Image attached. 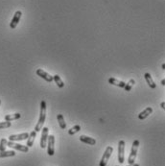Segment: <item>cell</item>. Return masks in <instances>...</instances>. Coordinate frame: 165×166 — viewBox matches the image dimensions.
Returning <instances> with one entry per match:
<instances>
[{
    "mask_svg": "<svg viewBox=\"0 0 165 166\" xmlns=\"http://www.w3.org/2000/svg\"><path fill=\"white\" fill-rule=\"evenodd\" d=\"M45 118H46V102L41 101V112H39V118H38V121L36 125V128H35V131L37 132L41 131V129L43 128Z\"/></svg>",
    "mask_w": 165,
    "mask_h": 166,
    "instance_id": "1",
    "label": "cell"
},
{
    "mask_svg": "<svg viewBox=\"0 0 165 166\" xmlns=\"http://www.w3.org/2000/svg\"><path fill=\"white\" fill-rule=\"evenodd\" d=\"M138 146H139V140H135L133 142V145H131V154L130 157L128 158V162L129 164H134L136 158V155H137V150H138Z\"/></svg>",
    "mask_w": 165,
    "mask_h": 166,
    "instance_id": "2",
    "label": "cell"
},
{
    "mask_svg": "<svg viewBox=\"0 0 165 166\" xmlns=\"http://www.w3.org/2000/svg\"><path fill=\"white\" fill-rule=\"evenodd\" d=\"M113 148L111 147V146H108V147L106 148V151L103 154V157L101 158L100 163H99V166H107V163L109 161L111 154H113Z\"/></svg>",
    "mask_w": 165,
    "mask_h": 166,
    "instance_id": "3",
    "label": "cell"
},
{
    "mask_svg": "<svg viewBox=\"0 0 165 166\" xmlns=\"http://www.w3.org/2000/svg\"><path fill=\"white\" fill-rule=\"evenodd\" d=\"M118 161L123 164L125 161V141L120 140L118 142Z\"/></svg>",
    "mask_w": 165,
    "mask_h": 166,
    "instance_id": "4",
    "label": "cell"
},
{
    "mask_svg": "<svg viewBox=\"0 0 165 166\" xmlns=\"http://www.w3.org/2000/svg\"><path fill=\"white\" fill-rule=\"evenodd\" d=\"M55 136L54 135H48L47 138V154L49 156H54L55 154Z\"/></svg>",
    "mask_w": 165,
    "mask_h": 166,
    "instance_id": "5",
    "label": "cell"
},
{
    "mask_svg": "<svg viewBox=\"0 0 165 166\" xmlns=\"http://www.w3.org/2000/svg\"><path fill=\"white\" fill-rule=\"evenodd\" d=\"M7 146L10 148H13L15 150H18V151H21L23 153H27L29 151V147H27L26 145H22V144H18L16 143L15 141H9L7 143Z\"/></svg>",
    "mask_w": 165,
    "mask_h": 166,
    "instance_id": "6",
    "label": "cell"
},
{
    "mask_svg": "<svg viewBox=\"0 0 165 166\" xmlns=\"http://www.w3.org/2000/svg\"><path fill=\"white\" fill-rule=\"evenodd\" d=\"M36 73H37V75H38V76H39L41 78H42L43 80H45L46 82H48V83H52V82H53V76H51L50 74H48L47 72H45V71L42 70L41 68L37 69Z\"/></svg>",
    "mask_w": 165,
    "mask_h": 166,
    "instance_id": "7",
    "label": "cell"
},
{
    "mask_svg": "<svg viewBox=\"0 0 165 166\" xmlns=\"http://www.w3.org/2000/svg\"><path fill=\"white\" fill-rule=\"evenodd\" d=\"M41 147L43 149L46 147L47 145V138H48V128L47 127H44L41 129Z\"/></svg>",
    "mask_w": 165,
    "mask_h": 166,
    "instance_id": "8",
    "label": "cell"
},
{
    "mask_svg": "<svg viewBox=\"0 0 165 166\" xmlns=\"http://www.w3.org/2000/svg\"><path fill=\"white\" fill-rule=\"evenodd\" d=\"M21 16H22L21 11H16V14H15L14 17H13L12 21H11V23H10V27H11L12 29H15V28L16 27V26H17L19 20H20V18H21Z\"/></svg>",
    "mask_w": 165,
    "mask_h": 166,
    "instance_id": "9",
    "label": "cell"
},
{
    "mask_svg": "<svg viewBox=\"0 0 165 166\" xmlns=\"http://www.w3.org/2000/svg\"><path fill=\"white\" fill-rule=\"evenodd\" d=\"M28 136H29L28 132H24V134L20 135H12L9 136V139L10 141H21V140H26Z\"/></svg>",
    "mask_w": 165,
    "mask_h": 166,
    "instance_id": "10",
    "label": "cell"
},
{
    "mask_svg": "<svg viewBox=\"0 0 165 166\" xmlns=\"http://www.w3.org/2000/svg\"><path fill=\"white\" fill-rule=\"evenodd\" d=\"M152 112H153V109L151 107H148L138 114V118H139L140 120H144V119H146L150 114H152Z\"/></svg>",
    "mask_w": 165,
    "mask_h": 166,
    "instance_id": "11",
    "label": "cell"
},
{
    "mask_svg": "<svg viewBox=\"0 0 165 166\" xmlns=\"http://www.w3.org/2000/svg\"><path fill=\"white\" fill-rule=\"evenodd\" d=\"M109 83L110 85H116L118 88H124V87L126 85V83L123 82V81H119V80H117L115 78H109Z\"/></svg>",
    "mask_w": 165,
    "mask_h": 166,
    "instance_id": "12",
    "label": "cell"
},
{
    "mask_svg": "<svg viewBox=\"0 0 165 166\" xmlns=\"http://www.w3.org/2000/svg\"><path fill=\"white\" fill-rule=\"evenodd\" d=\"M80 140L85 144H88V145H95L96 144V140L94 138L87 136V135H81L80 136Z\"/></svg>",
    "mask_w": 165,
    "mask_h": 166,
    "instance_id": "13",
    "label": "cell"
},
{
    "mask_svg": "<svg viewBox=\"0 0 165 166\" xmlns=\"http://www.w3.org/2000/svg\"><path fill=\"white\" fill-rule=\"evenodd\" d=\"M144 77H145V80H146L147 84L149 85V87H150L151 88L155 89V88H156V85L155 84L154 80L152 79V76H151V74H150V73H145Z\"/></svg>",
    "mask_w": 165,
    "mask_h": 166,
    "instance_id": "14",
    "label": "cell"
},
{
    "mask_svg": "<svg viewBox=\"0 0 165 166\" xmlns=\"http://www.w3.org/2000/svg\"><path fill=\"white\" fill-rule=\"evenodd\" d=\"M36 136H37V132L36 131H33L31 134L29 135L28 138H27V145H26L27 147H32V146L34 145Z\"/></svg>",
    "mask_w": 165,
    "mask_h": 166,
    "instance_id": "15",
    "label": "cell"
},
{
    "mask_svg": "<svg viewBox=\"0 0 165 166\" xmlns=\"http://www.w3.org/2000/svg\"><path fill=\"white\" fill-rule=\"evenodd\" d=\"M21 116L20 114H18V112H16V114H7L5 115V121H8V122H11L13 120H16V119H19Z\"/></svg>",
    "mask_w": 165,
    "mask_h": 166,
    "instance_id": "16",
    "label": "cell"
},
{
    "mask_svg": "<svg viewBox=\"0 0 165 166\" xmlns=\"http://www.w3.org/2000/svg\"><path fill=\"white\" fill-rule=\"evenodd\" d=\"M16 152L15 151H0V158L2 157H15Z\"/></svg>",
    "mask_w": 165,
    "mask_h": 166,
    "instance_id": "17",
    "label": "cell"
},
{
    "mask_svg": "<svg viewBox=\"0 0 165 166\" xmlns=\"http://www.w3.org/2000/svg\"><path fill=\"white\" fill-rule=\"evenodd\" d=\"M53 81H54L56 84H57V85L60 88H63V87H64V83L63 82V80L61 79V77L59 76L58 74H56V75H54L53 76Z\"/></svg>",
    "mask_w": 165,
    "mask_h": 166,
    "instance_id": "18",
    "label": "cell"
},
{
    "mask_svg": "<svg viewBox=\"0 0 165 166\" xmlns=\"http://www.w3.org/2000/svg\"><path fill=\"white\" fill-rule=\"evenodd\" d=\"M58 121H59V125H60L61 129L66 128V123H65V121H64V118H63V114H58Z\"/></svg>",
    "mask_w": 165,
    "mask_h": 166,
    "instance_id": "19",
    "label": "cell"
},
{
    "mask_svg": "<svg viewBox=\"0 0 165 166\" xmlns=\"http://www.w3.org/2000/svg\"><path fill=\"white\" fill-rule=\"evenodd\" d=\"M81 131V126L80 125H75L74 127H72L69 131H68V134L70 135H73L75 134H77L78 132H80Z\"/></svg>",
    "mask_w": 165,
    "mask_h": 166,
    "instance_id": "20",
    "label": "cell"
},
{
    "mask_svg": "<svg viewBox=\"0 0 165 166\" xmlns=\"http://www.w3.org/2000/svg\"><path fill=\"white\" fill-rule=\"evenodd\" d=\"M135 84V81L134 79H131L130 81H129V83L128 84H126V85L124 87V88H125V90L126 91H130L131 89V88H133V85Z\"/></svg>",
    "mask_w": 165,
    "mask_h": 166,
    "instance_id": "21",
    "label": "cell"
},
{
    "mask_svg": "<svg viewBox=\"0 0 165 166\" xmlns=\"http://www.w3.org/2000/svg\"><path fill=\"white\" fill-rule=\"evenodd\" d=\"M7 139L5 138H2L1 140H0V151H5L6 150V147H7Z\"/></svg>",
    "mask_w": 165,
    "mask_h": 166,
    "instance_id": "22",
    "label": "cell"
},
{
    "mask_svg": "<svg viewBox=\"0 0 165 166\" xmlns=\"http://www.w3.org/2000/svg\"><path fill=\"white\" fill-rule=\"evenodd\" d=\"M11 122L5 121V122H0V129H6V128H10L11 127Z\"/></svg>",
    "mask_w": 165,
    "mask_h": 166,
    "instance_id": "23",
    "label": "cell"
},
{
    "mask_svg": "<svg viewBox=\"0 0 165 166\" xmlns=\"http://www.w3.org/2000/svg\"><path fill=\"white\" fill-rule=\"evenodd\" d=\"M160 107H161L162 109H165V103H164V102H162V103L160 104Z\"/></svg>",
    "mask_w": 165,
    "mask_h": 166,
    "instance_id": "24",
    "label": "cell"
},
{
    "mask_svg": "<svg viewBox=\"0 0 165 166\" xmlns=\"http://www.w3.org/2000/svg\"><path fill=\"white\" fill-rule=\"evenodd\" d=\"M128 166H139V164H137V163H134V164H129Z\"/></svg>",
    "mask_w": 165,
    "mask_h": 166,
    "instance_id": "25",
    "label": "cell"
},
{
    "mask_svg": "<svg viewBox=\"0 0 165 166\" xmlns=\"http://www.w3.org/2000/svg\"><path fill=\"white\" fill-rule=\"evenodd\" d=\"M161 85H165V79H163L162 81H161Z\"/></svg>",
    "mask_w": 165,
    "mask_h": 166,
    "instance_id": "26",
    "label": "cell"
},
{
    "mask_svg": "<svg viewBox=\"0 0 165 166\" xmlns=\"http://www.w3.org/2000/svg\"><path fill=\"white\" fill-rule=\"evenodd\" d=\"M161 67H162V69H163V70L165 69V63H163V64L161 65Z\"/></svg>",
    "mask_w": 165,
    "mask_h": 166,
    "instance_id": "27",
    "label": "cell"
},
{
    "mask_svg": "<svg viewBox=\"0 0 165 166\" xmlns=\"http://www.w3.org/2000/svg\"><path fill=\"white\" fill-rule=\"evenodd\" d=\"M0 105H1V100H0Z\"/></svg>",
    "mask_w": 165,
    "mask_h": 166,
    "instance_id": "28",
    "label": "cell"
},
{
    "mask_svg": "<svg viewBox=\"0 0 165 166\" xmlns=\"http://www.w3.org/2000/svg\"><path fill=\"white\" fill-rule=\"evenodd\" d=\"M116 166H118V165H116Z\"/></svg>",
    "mask_w": 165,
    "mask_h": 166,
    "instance_id": "29",
    "label": "cell"
}]
</instances>
